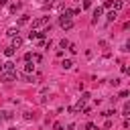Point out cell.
<instances>
[{
  "instance_id": "obj_21",
  "label": "cell",
  "mask_w": 130,
  "mask_h": 130,
  "mask_svg": "<svg viewBox=\"0 0 130 130\" xmlns=\"http://www.w3.org/2000/svg\"><path fill=\"white\" fill-rule=\"evenodd\" d=\"M53 128H55V130H63V124H61V122H55V126H53Z\"/></svg>"
},
{
  "instance_id": "obj_4",
  "label": "cell",
  "mask_w": 130,
  "mask_h": 130,
  "mask_svg": "<svg viewBox=\"0 0 130 130\" xmlns=\"http://www.w3.org/2000/svg\"><path fill=\"white\" fill-rule=\"evenodd\" d=\"M61 26H63V28H71V26H73L71 18H61Z\"/></svg>"
},
{
  "instance_id": "obj_5",
  "label": "cell",
  "mask_w": 130,
  "mask_h": 130,
  "mask_svg": "<svg viewBox=\"0 0 130 130\" xmlns=\"http://www.w3.org/2000/svg\"><path fill=\"white\" fill-rule=\"evenodd\" d=\"M2 71H14V63H12V61H6V63L2 65Z\"/></svg>"
},
{
  "instance_id": "obj_24",
  "label": "cell",
  "mask_w": 130,
  "mask_h": 130,
  "mask_svg": "<svg viewBox=\"0 0 130 130\" xmlns=\"http://www.w3.org/2000/svg\"><path fill=\"white\" fill-rule=\"evenodd\" d=\"M0 130H2V128H0Z\"/></svg>"
},
{
  "instance_id": "obj_6",
  "label": "cell",
  "mask_w": 130,
  "mask_h": 130,
  "mask_svg": "<svg viewBox=\"0 0 130 130\" xmlns=\"http://www.w3.org/2000/svg\"><path fill=\"white\" fill-rule=\"evenodd\" d=\"M30 71H35V65H32V61H26L24 63V73H30Z\"/></svg>"
},
{
  "instance_id": "obj_12",
  "label": "cell",
  "mask_w": 130,
  "mask_h": 130,
  "mask_svg": "<svg viewBox=\"0 0 130 130\" xmlns=\"http://www.w3.org/2000/svg\"><path fill=\"white\" fill-rule=\"evenodd\" d=\"M61 65H63V69H71V65H73V63H71L69 59H65V61H63Z\"/></svg>"
},
{
  "instance_id": "obj_16",
  "label": "cell",
  "mask_w": 130,
  "mask_h": 130,
  "mask_svg": "<svg viewBox=\"0 0 130 130\" xmlns=\"http://www.w3.org/2000/svg\"><path fill=\"white\" fill-rule=\"evenodd\" d=\"M91 6V0H83V4H81V8H89Z\"/></svg>"
},
{
  "instance_id": "obj_11",
  "label": "cell",
  "mask_w": 130,
  "mask_h": 130,
  "mask_svg": "<svg viewBox=\"0 0 130 130\" xmlns=\"http://www.w3.org/2000/svg\"><path fill=\"white\" fill-rule=\"evenodd\" d=\"M4 55H6V57H12V55H14V47H12V45L6 47V49H4Z\"/></svg>"
},
{
  "instance_id": "obj_14",
  "label": "cell",
  "mask_w": 130,
  "mask_h": 130,
  "mask_svg": "<svg viewBox=\"0 0 130 130\" xmlns=\"http://www.w3.org/2000/svg\"><path fill=\"white\" fill-rule=\"evenodd\" d=\"M59 45H61V49H65V47H69V45H71V43H69V41H67V39H63V41H61V43H59Z\"/></svg>"
},
{
  "instance_id": "obj_7",
  "label": "cell",
  "mask_w": 130,
  "mask_h": 130,
  "mask_svg": "<svg viewBox=\"0 0 130 130\" xmlns=\"http://www.w3.org/2000/svg\"><path fill=\"white\" fill-rule=\"evenodd\" d=\"M71 16H73V10H69V8H65L61 12V18H71Z\"/></svg>"
},
{
  "instance_id": "obj_8",
  "label": "cell",
  "mask_w": 130,
  "mask_h": 130,
  "mask_svg": "<svg viewBox=\"0 0 130 130\" xmlns=\"http://www.w3.org/2000/svg\"><path fill=\"white\" fill-rule=\"evenodd\" d=\"M6 35H8V37H12V39H14V37H18V28H14V26H12V28H8V30H6Z\"/></svg>"
},
{
  "instance_id": "obj_20",
  "label": "cell",
  "mask_w": 130,
  "mask_h": 130,
  "mask_svg": "<svg viewBox=\"0 0 130 130\" xmlns=\"http://www.w3.org/2000/svg\"><path fill=\"white\" fill-rule=\"evenodd\" d=\"M18 22H20V24H24V22H28V16H26V14H24V16H20V20H18Z\"/></svg>"
},
{
  "instance_id": "obj_17",
  "label": "cell",
  "mask_w": 130,
  "mask_h": 130,
  "mask_svg": "<svg viewBox=\"0 0 130 130\" xmlns=\"http://www.w3.org/2000/svg\"><path fill=\"white\" fill-rule=\"evenodd\" d=\"M112 4H114L112 0H106V2H104V8H112Z\"/></svg>"
},
{
  "instance_id": "obj_9",
  "label": "cell",
  "mask_w": 130,
  "mask_h": 130,
  "mask_svg": "<svg viewBox=\"0 0 130 130\" xmlns=\"http://www.w3.org/2000/svg\"><path fill=\"white\" fill-rule=\"evenodd\" d=\"M116 18H118V12H116V10H110V12H108V20L112 22V20H116Z\"/></svg>"
},
{
  "instance_id": "obj_22",
  "label": "cell",
  "mask_w": 130,
  "mask_h": 130,
  "mask_svg": "<svg viewBox=\"0 0 130 130\" xmlns=\"http://www.w3.org/2000/svg\"><path fill=\"white\" fill-rule=\"evenodd\" d=\"M32 59V53H24V61H30Z\"/></svg>"
},
{
  "instance_id": "obj_15",
  "label": "cell",
  "mask_w": 130,
  "mask_h": 130,
  "mask_svg": "<svg viewBox=\"0 0 130 130\" xmlns=\"http://www.w3.org/2000/svg\"><path fill=\"white\" fill-rule=\"evenodd\" d=\"M114 114H116L114 110H106V112H104V116H106V118H110V116H114Z\"/></svg>"
},
{
  "instance_id": "obj_19",
  "label": "cell",
  "mask_w": 130,
  "mask_h": 130,
  "mask_svg": "<svg viewBox=\"0 0 130 130\" xmlns=\"http://www.w3.org/2000/svg\"><path fill=\"white\" fill-rule=\"evenodd\" d=\"M18 8H20V4H12V6H10V12H16Z\"/></svg>"
},
{
  "instance_id": "obj_10",
  "label": "cell",
  "mask_w": 130,
  "mask_h": 130,
  "mask_svg": "<svg viewBox=\"0 0 130 130\" xmlns=\"http://www.w3.org/2000/svg\"><path fill=\"white\" fill-rule=\"evenodd\" d=\"M20 45H22V39H20V37H14V39H12V47L16 49V47H20Z\"/></svg>"
},
{
  "instance_id": "obj_2",
  "label": "cell",
  "mask_w": 130,
  "mask_h": 130,
  "mask_svg": "<svg viewBox=\"0 0 130 130\" xmlns=\"http://www.w3.org/2000/svg\"><path fill=\"white\" fill-rule=\"evenodd\" d=\"M47 22H49V16H41V18L32 20V26L37 28V26H43V24H47Z\"/></svg>"
},
{
  "instance_id": "obj_13",
  "label": "cell",
  "mask_w": 130,
  "mask_h": 130,
  "mask_svg": "<svg viewBox=\"0 0 130 130\" xmlns=\"http://www.w3.org/2000/svg\"><path fill=\"white\" fill-rule=\"evenodd\" d=\"M37 37H39V32H37V30H30V32H28V39H30V41H32V39H37Z\"/></svg>"
},
{
  "instance_id": "obj_3",
  "label": "cell",
  "mask_w": 130,
  "mask_h": 130,
  "mask_svg": "<svg viewBox=\"0 0 130 130\" xmlns=\"http://www.w3.org/2000/svg\"><path fill=\"white\" fill-rule=\"evenodd\" d=\"M102 14H104V8H102V6H98V8L93 10V18H91V22L95 24V22H98V18H100Z\"/></svg>"
},
{
  "instance_id": "obj_23",
  "label": "cell",
  "mask_w": 130,
  "mask_h": 130,
  "mask_svg": "<svg viewBox=\"0 0 130 130\" xmlns=\"http://www.w3.org/2000/svg\"><path fill=\"white\" fill-rule=\"evenodd\" d=\"M8 4V0H0V6H6Z\"/></svg>"
},
{
  "instance_id": "obj_1",
  "label": "cell",
  "mask_w": 130,
  "mask_h": 130,
  "mask_svg": "<svg viewBox=\"0 0 130 130\" xmlns=\"http://www.w3.org/2000/svg\"><path fill=\"white\" fill-rule=\"evenodd\" d=\"M18 75H16V71H0V79L2 81H14Z\"/></svg>"
},
{
  "instance_id": "obj_18",
  "label": "cell",
  "mask_w": 130,
  "mask_h": 130,
  "mask_svg": "<svg viewBox=\"0 0 130 130\" xmlns=\"http://www.w3.org/2000/svg\"><path fill=\"white\" fill-rule=\"evenodd\" d=\"M112 6H114V8H116V10H120V8H122V2H120V0H118V2H114V4H112Z\"/></svg>"
}]
</instances>
